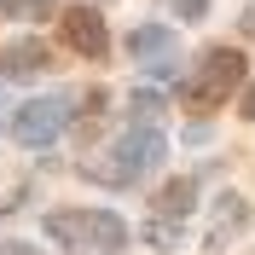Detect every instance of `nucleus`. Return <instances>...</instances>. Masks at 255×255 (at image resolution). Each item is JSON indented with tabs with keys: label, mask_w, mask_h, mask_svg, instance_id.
I'll return each mask as SVG.
<instances>
[{
	"label": "nucleus",
	"mask_w": 255,
	"mask_h": 255,
	"mask_svg": "<svg viewBox=\"0 0 255 255\" xmlns=\"http://www.w3.org/2000/svg\"><path fill=\"white\" fill-rule=\"evenodd\" d=\"M244 116H250V122H255V87H250V93H244Z\"/></svg>",
	"instance_id": "10"
},
{
	"label": "nucleus",
	"mask_w": 255,
	"mask_h": 255,
	"mask_svg": "<svg viewBox=\"0 0 255 255\" xmlns=\"http://www.w3.org/2000/svg\"><path fill=\"white\" fill-rule=\"evenodd\" d=\"M47 232L52 238H87L99 244V250H122L128 244V226L116 221V215H93V209H70V215H47Z\"/></svg>",
	"instance_id": "2"
},
{
	"label": "nucleus",
	"mask_w": 255,
	"mask_h": 255,
	"mask_svg": "<svg viewBox=\"0 0 255 255\" xmlns=\"http://www.w3.org/2000/svg\"><path fill=\"white\" fill-rule=\"evenodd\" d=\"M191 197H197V186H191V180H168V186H162V197H157V209H162V215H186Z\"/></svg>",
	"instance_id": "5"
},
{
	"label": "nucleus",
	"mask_w": 255,
	"mask_h": 255,
	"mask_svg": "<svg viewBox=\"0 0 255 255\" xmlns=\"http://www.w3.org/2000/svg\"><path fill=\"white\" fill-rule=\"evenodd\" d=\"M58 122H64L58 105H29V111H17V139L23 145H47L58 133Z\"/></svg>",
	"instance_id": "4"
},
{
	"label": "nucleus",
	"mask_w": 255,
	"mask_h": 255,
	"mask_svg": "<svg viewBox=\"0 0 255 255\" xmlns=\"http://www.w3.org/2000/svg\"><path fill=\"white\" fill-rule=\"evenodd\" d=\"M58 35L64 47L81 52V58H105V47H111V35H105V17L93 12V6H70V12L58 17Z\"/></svg>",
	"instance_id": "3"
},
{
	"label": "nucleus",
	"mask_w": 255,
	"mask_h": 255,
	"mask_svg": "<svg viewBox=\"0 0 255 255\" xmlns=\"http://www.w3.org/2000/svg\"><path fill=\"white\" fill-rule=\"evenodd\" d=\"M0 12H12V17H47L52 6L47 0H0Z\"/></svg>",
	"instance_id": "7"
},
{
	"label": "nucleus",
	"mask_w": 255,
	"mask_h": 255,
	"mask_svg": "<svg viewBox=\"0 0 255 255\" xmlns=\"http://www.w3.org/2000/svg\"><path fill=\"white\" fill-rule=\"evenodd\" d=\"M41 64H47V47H35V41H23V47L6 52V70H12V76H29V70H41Z\"/></svg>",
	"instance_id": "6"
},
{
	"label": "nucleus",
	"mask_w": 255,
	"mask_h": 255,
	"mask_svg": "<svg viewBox=\"0 0 255 255\" xmlns=\"http://www.w3.org/2000/svg\"><path fill=\"white\" fill-rule=\"evenodd\" d=\"M180 6V17H203V0H174Z\"/></svg>",
	"instance_id": "9"
},
{
	"label": "nucleus",
	"mask_w": 255,
	"mask_h": 255,
	"mask_svg": "<svg viewBox=\"0 0 255 255\" xmlns=\"http://www.w3.org/2000/svg\"><path fill=\"white\" fill-rule=\"evenodd\" d=\"M133 52H168V35L162 29H139L133 35Z\"/></svg>",
	"instance_id": "8"
},
{
	"label": "nucleus",
	"mask_w": 255,
	"mask_h": 255,
	"mask_svg": "<svg viewBox=\"0 0 255 255\" xmlns=\"http://www.w3.org/2000/svg\"><path fill=\"white\" fill-rule=\"evenodd\" d=\"M232 81H244V52H232V47L203 52V70H197V81L186 87V111L209 116L215 105H221V93L232 87Z\"/></svg>",
	"instance_id": "1"
}]
</instances>
